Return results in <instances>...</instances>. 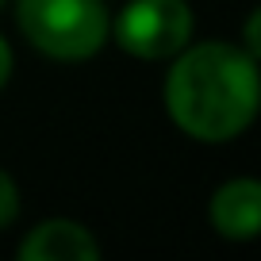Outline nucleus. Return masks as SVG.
I'll return each mask as SVG.
<instances>
[{
    "instance_id": "nucleus-1",
    "label": "nucleus",
    "mask_w": 261,
    "mask_h": 261,
    "mask_svg": "<svg viewBox=\"0 0 261 261\" xmlns=\"http://www.w3.org/2000/svg\"><path fill=\"white\" fill-rule=\"evenodd\" d=\"M165 77V112L196 142H230L257 119L261 77L257 58L246 46L207 39L188 42L169 58Z\"/></svg>"
},
{
    "instance_id": "nucleus-2",
    "label": "nucleus",
    "mask_w": 261,
    "mask_h": 261,
    "mask_svg": "<svg viewBox=\"0 0 261 261\" xmlns=\"http://www.w3.org/2000/svg\"><path fill=\"white\" fill-rule=\"evenodd\" d=\"M19 31L39 54L54 62H85L108 42L104 0H16Z\"/></svg>"
},
{
    "instance_id": "nucleus-3",
    "label": "nucleus",
    "mask_w": 261,
    "mask_h": 261,
    "mask_svg": "<svg viewBox=\"0 0 261 261\" xmlns=\"http://www.w3.org/2000/svg\"><path fill=\"white\" fill-rule=\"evenodd\" d=\"M108 35L130 58L169 62L192 42V8L188 0H130L112 19Z\"/></svg>"
},
{
    "instance_id": "nucleus-4",
    "label": "nucleus",
    "mask_w": 261,
    "mask_h": 261,
    "mask_svg": "<svg viewBox=\"0 0 261 261\" xmlns=\"http://www.w3.org/2000/svg\"><path fill=\"white\" fill-rule=\"evenodd\" d=\"M19 261H96L100 242L73 219H42L19 242Z\"/></svg>"
},
{
    "instance_id": "nucleus-5",
    "label": "nucleus",
    "mask_w": 261,
    "mask_h": 261,
    "mask_svg": "<svg viewBox=\"0 0 261 261\" xmlns=\"http://www.w3.org/2000/svg\"><path fill=\"white\" fill-rule=\"evenodd\" d=\"M212 227L219 238L250 242L261 230V185L253 177H234L212 196Z\"/></svg>"
},
{
    "instance_id": "nucleus-6",
    "label": "nucleus",
    "mask_w": 261,
    "mask_h": 261,
    "mask_svg": "<svg viewBox=\"0 0 261 261\" xmlns=\"http://www.w3.org/2000/svg\"><path fill=\"white\" fill-rule=\"evenodd\" d=\"M19 219V185L0 169V230H8Z\"/></svg>"
},
{
    "instance_id": "nucleus-7",
    "label": "nucleus",
    "mask_w": 261,
    "mask_h": 261,
    "mask_svg": "<svg viewBox=\"0 0 261 261\" xmlns=\"http://www.w3.org/2000/svg\"><path fill=\"white\" fill-rule=\"evenodd\" d=\"M12 69H16V54H12V46H8V39L0 35V89L12 81Z\"/></svg>"
},
{
    "instance_id": "nucleus-8",
    "label": "nucleus",
    "mask_w": 261,
    "mask_h": 261,
    "mask_svg": "<svg viewBox=\"0 0 261 261\" xmlns=\"http://www.w3.org/2000/svg\"><path fill=\"white\" fill-rule=\"evenodd\" d=\"M0 8H4V0H0Z\"/></svg>"
}]
</instances>
